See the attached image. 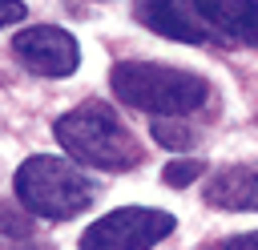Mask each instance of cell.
<instances>
[{
	"instance_id": "obj_1",
	"label": "cell",
	"mask_w": 258,
	"mask_h": 250,
	"mask_svg": "<svg viewBox=\"0 0 258 250\" xmlns=\"http://www.w3.org/2000/svg\"><path fill=\"white\" fill-rule=\"evenodd\" d=\"M109 85L129 109H141V113H153V117L194 113L210 97V85L198 73L153 65V60H121V65H113Z\"/></svg>"
},
{
	"instance_id": "obj_2",
	"label": "cell",
	"mask_w": 258,
	"mask_h": 250,
	"mask_svg": "<svg viewBox=\"0 0 258 250\" xmlns=\"http://www.w3.org/2000/svg\"><path fill=\"white\" fill-rule=\"evenodd\" d=\"M56 141L73 161L97 165V169H133L141 161V145L121 125V117L109 105H81L56 121Z\"/></svg>"
},
{
	"instance_id": "obj_3",
	"label": "cell",
	"mask_w": 258,
	"mask_h": 250,
	"mask_svg": "<svg viewBox=\"0 0 258 250\" xmlns=\"http://www.w3.org/2000/svg\"><path fill=\"white\" fill-rule=\"evenodd\" d=\"M16 198L28 214L64 222V218H77L81 210H89L93 181L77 165L48 157V153H36L16 169Z\"/></svg>"
},
{
	"instance_id": "obj_4",
	"label": "cell",
	"mask_w": 258,
	"mask_h": 250,
	"mask_svg": "<svg viewBox=\"0 0 258 250\" xmlns=\"http://www.w3.org/2000/svg\"><path fill=\"white\" fill-rule=\"evenodd\" d=\"M173 214L145 210V206H121L105 218H97L81 234V250H153L161 238H169Z\"/></svg>"
},
{
	"instance_id": "obj_5",
	"label": "cell",
	"mask_w": 258,
	"mask_h": 250,
	"mask_svg": "<svg viewBox=\"0 0 258 250\" xmlns=\"http://www.w3.org/2000/svg\"><path fill=\"white\" fill-rule=\"evenodd\" d=\"M12 48L40 77H69L81 65V44L73 40V32L56 28V24H36V28L20 32L12 40Z\"/></svg>"
},
{
	"instance_id": "obj_6",
	"label": "cell",
	"mask_w": 258,
	"mask_h": 250,
	"mask_svg": "<svg viewBox=\"0 0 258 250\" xmlns=\"http://www.w3.org/2000/svg\"><path fill=\"white\" fill-rule=\"evenodd\" d=\"M133 12L149 32H161L169 40H181V44H202L206 40V28L194 20V12L181 0H133Z\"/></svg>"
},
{
	"instance_id": "obj_7",
	"label": "cell",
	"mask_w": 258,
	"mask_h": 250,
	"mask_svg": "<svg viewBox=\"0 0 258 250\" xmlns=\"http://www.w3.org/2000/svg\"><path fill=\"white\" fill-rule=\"evenodd\" d=\"M194 8L242 44H258V0H194Z\"/></svg>"
},
{
	"instance_id": "obj_8",
	"label": "cell",
	"mask_w": 258,
	"mask_h": 250,
	"mask_svg": "<svg viewBox=\"0 0 258 250\" xmlns=\"http://www.w3.org/2000/svg\"><path fill=\"white\" fill-rule=\"evenodd\" d=\"M206 198H210V206H226V210H258V169L254 165L222 169L210 181Z\"/></svg>"
},
{
	"instance_id": "obj_9",
	"label": "cell",
	"mask_w": 258,
	"mask_h": 250,
	"mask_svg": "<svg viewBox=\"0 0 258 250\" xmlns=\"http://www.w3.org/2000/svg\"><path fill=\"white\" fill-rule=\"evenodd\" d=\"M153 137H157V145H165V149H185V145L194 141V133H189L185 125H177V121H165V117H157V125H153Z\"/></svg>"
},
{
	"instance_id": "obj_10",
	"label": "cell",
	"mask_w": 258,
	"mask_h": 250,
	"mask_svg": "<svg viewBox=\"0 0 258 250\" xmlns=\"http://www.w3.org/2000/svg\"><path fill=\"white\" fill-rule=\"evenodd\" d=\"M202 169H206V161H173V165H165V181L169 185H189Z\"/></svg>"
},
{
	"instance_id": "obj_11",
	"label": "cell",
	"mask_w": 258,
	"mask_h": 250,
	"mask_svg": "<svg viewBox=\"0 0 258 250\" xmlns=\"http://www.w3.org/2000/svg\"><path fill=\"white\" fill-rule=\"evenodd\" d=\"M0 230H4V234H28V218H20V214H12L8 206H0Z\"/></svg>"
},
{
	"instance_id": "obj_12",
	"label": "cell",
	"mask_w": 258,
	"mask_h": 250,
	"mask_svg": "<svg viewBox=\"0 0 258 250\" xmlns=\"http://www.w3.org/2000/svg\"><path fill=\"white\" fill-rule=\"evenodd\" d=\"M16 20H24V4L20 0H0V28L16 24Z\"/></svg>"
},
{
	"instance_id": "obj_13",
	"label": "cell",
	"mask_w": 258,
	"mask_h": 250,
	"mask_svg": "<svg viewBox=\"0 0 258 250\" xmlns=\"http://www.w3.org/2000/svg\"><path fill=\"white\" fill-rule=\"evenodd\" d=\"M214 250H258V230L238 234V238H230V242H222V246H214Z\"/></svg>"
}]
</instances>
